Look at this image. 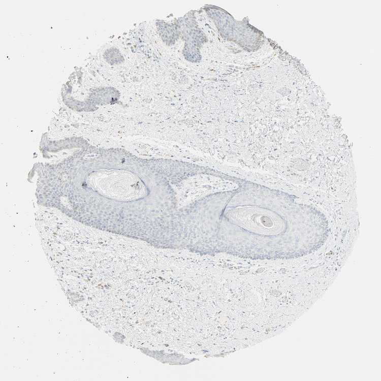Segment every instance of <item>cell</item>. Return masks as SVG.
Segmentation results:
<instances>
[{"label":"cell","instance_id":"1","mask_svg":"<svg viewBox=\"0 0 381 381\" xmlns=\"http://www.w3.org/2000/svg\"><path fill=\"white\" fill-rule=\"evenodd\" d=\"M217 214L216 236L232 253L298 257L320 248L328 236L324 214L292 202L229 203Z\"/></svg>","mask_w":381,"mask_h":381}]
</instances>
